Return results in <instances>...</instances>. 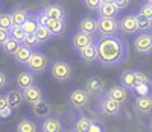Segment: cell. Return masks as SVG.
<instances>
[{"label":"cell","mask_w":152,"mask_h":132,"mask_svg":"<svg viewBox=\"0 0 152 132\" xmlns=\"http://www.w3.org/2000/svg\"><path fill=\"white\" fill-rule=\"evenodd\" d=\"M96 47H97V62L104 67H117L128 59L129 55L128 44L119 35L97 36Z\"/></svg>","instance_id":"6da1fadb"},{"label":"cell","mask_w":152,"mask_h":132,"mask_svg":"<svg viewBox=\"0 0 152 132\" xmlns=\"http://www.w3.org/2000/svg\"><path fill=\"white\" fill-rule=\"evenodd\" d=\"M119 81H120V85L123 88L128 90L129 93H135V90L138 87L151 84L148 74L145 71H138V70H126V71H122L120 76H119Z\"/></svg>","instance_id":"7a4b0ae2"},{"label":"cell","mask_w":152,"mask_h":132,"mask_svg":"<svg viewBox=\"0 0 152 132\" xmlns=\"http://www.w3.org/2000/svg\"><path fill=\"white\" fill-rule=\"evenodd\" d=\"M50 74L59 84H66L72 81L73 77V69L66 59H55L50 64Z\"/></svg>","instance_id":"3957f363"},{"label":"cell","mask_w":152,"mask_h":132,"mask_svg":"<svg viewBox=\"0 0 152 132\" xmlns=\"http://www.w3.org/2000/svg\"><path fill=\"white\" fill-rule=\"evenodd\" d=\"M97 111L105 115V117H122L125 109H123V105L116 102V100H113L107 96H100L99 99V103H97Z\"/></svg>","instance_id":"277c9868"},{"label":"cell","mask_w":152,"mask_h":132,"mask_svg":"<svg viewBox=\"0 0 152 132\" xmlns=\"http://www.w3.org/2000/svg\"><path fill=\"white\" fill-rule=\"evenodd\" d=\"M47 65H49V58L41 50H34V53L31 55L28 62L24 64V67H26V71L37 76V74H43L47 70Z\"/></svg>","instance_id":"5b68a950"},{"label":"cell","mask_w":152,"mask_h":132,"mask_svg":"<svg viewBox=\"0 0 152 132\" xmlns=\"http://www.w3.org/2000/svg\"><path fill=\"white\" fill-rule=\"evenodd\" d=\"M132 50L138 56L152 55V35L151 32H138L132 39Z\"/></svg>","instance_id":"8992f818"},{"label":"cell","mask_w":152,"mask_h":132,"mask_svg":"<svg viewBox=\"0 0 152 132\" xmlns=\"http://www.w3.org/2000/svg\"><path fill=\"white\" fill-rule=\"evenodd\" d=\"M90 100H91V96L88 94L84 88H75L67 96V103L76 111L85 109L88 105H90Z\"/></svg>","instance_id":"52a82bcc"},{"label":"cell","mask_w":152,"mask_h":132,"mask_svg":"<svg viewBox=\"0 0 152 132\" xmlns=\"http://www.w3.org/2000/svg\"><path fill=\"white\" fill-rule=\"evenodd\" d=\"M97 35L99 36H116L119 35V18L97 17Z\"/></svg>","instance_id":"ba28073f"},{"label":"cell","mask_w":152,"mask_h":132,"mask_svg":"<svg viewBox=\"0 0 152 132\" xmlns=\"http://www.w3.org/2000/svg\"><path fill=\"white\" fill-rule=\"evenodd\" d=\"M84 90L91 97H100L105 93V81L99 76H91V77L87 79Z\"/></svg>","instance_id":"9c48e42d"},{"label":"cell","mask_w":152,"mask_h":132,"mask_svg":"<svg viewBox=\"0 0 152 132\" xmlns=\"http://www.w3.org/2000/svg\"><path fill=\"white\" fill-rule=\"evenodd\" d=\"M38 131L40 132H64V125H62V120L59 117L49 115L40 122Z\"/></svg>","instance_id":"30bf717a"},{"label":"cell","mask_w":152,"mask_h":132,"mask_svg":"<svg viewBox=\"0 0 152 132\" xmlns=\"http://www.w3.org/2000/svg\"><path fill=\"white\" fill-rule=\"evenodd\" d=\"M119 29L123 35H128V36H135L138 34V26H137V20L134 14H128L119 20Z\"/></svg>","instance_id":"8fae6325"},{"label":"cell","mask_w":152,"mask_h":132,"mask_svg":"<svg viewBox=\"0 0 152 132\" xmlns=\"http://www.w3.org/2000/svg\"><path fill=\"white\" fill-rule=\"evenodd\" d=\"M104 96H107V97H110V99H113V100H116V102L123 105V103H126L129 100L131 93L126 88H123L122 85H111L104 93Z\"/></svg>","instance_id":"7c38bea8"},{"label":"cell","mask_w":152,"mask_h":132,"mask_svg":"<svg viewBox=\"0 0 152 132\" xmlns=\"http://www.w3.org/2000/svg\"><path fill=\"white\" fill-rule=\"evenodd\" d=\"M96 41V36H91V35H87L84 32H75L72 35V39H70V46L76 50V52H79L81 49L87 47V46H90Z\"/></svg>","instance_id":"4fadbf2b"},{"label":"cell","mask_w":152,"mask_h":132,"mask_svg":"<svg viewBox=\"0 0 152 132\" xmlns=\"http://www.w3.org/2000/svg\"><path fill=\"white\" fill-rule=\"evenodd\" d=\"M41 12L50 20H66V8L61 3H50L41 9Z\"/></svg>","instance_id":"5bb4252c"},{"label":"cell","mask_w":152,"mask_h":132,"mask_svg":"<svg viewBox=\"0 0 152 132\" xmlns=\"http://www.w3.org/2000/svg\"><path fill=\"white\" fill-rule=\"evenodd\" d=\"M134 109L140 115H148L152 112V94L137 96L134 99Z\"/></svg>","instance_id":"9a60e30c"},{"label":"cell","mask_w":152,"mask_h":132,"mask_svg":"<svg viewBox=\"0 0 152 132\" xmlns=\"http://www.w3.org/2000/svg\"><path fill=\"white\" fill-rule=\"evenodd\" d=\"M78 31L79 32H84L87 35H91V36H96L97 35V20L90 17V15H85L79 20L78 23Z\"/></svg>","instance_id":"2e32d148"},{"label":"cell","mask_w":152,"mask_h":132,"mask_svg":"<svg viewBox=\"0 0 152 132\" xmlns=\"http://www.w3.org/2000/svg\"><path fill=\"white\" fill-rule=\"evenodd\" d=\"M46 28L52 34L53 38H62L67 31V20H47Z\"/></svg>","instance_id":"e0dca14e"},{"label":"cell","mask_w":152,"mask_h":132,"mask_svg":"<svg viewBox=\"0 0 152 132\" xmlns=\"http://www.w3.org/2000/svg\"><path fill=\"white\" fill-rule=\"evenodd\" d=\"M21 93H23V99H24V102L29 103L31 106H32V105H35L37 102H40V100H43V99H44V93H43V90H41L40 87H38V85H32L31 88L21 91Z\"/></svg>","instance_id":"ac0fdd59"},{"label":"cell","mask_w":152,"mask_h":132,"mask_svg":"<svg viewBox=\"0 0 152 132\" xmlns=\"http://www.w3.org/2000/svg\"><path fill=\"white\" fill-rule=\"evenodd\" d=\"M32 85H35V76L29 71H21L15 76V90L18 91H24L31 88Z\"/></svg>","instance_id":"d6986e66"},{"label":"cell","mask_w":152,"mask_h":132,"mask_svg":"<svg viewBox=\"0 0 152 132\" xmlns=\"http://www.w3.org/2000/svg\"><path fill=\"white\" fill-rule=\"evenodd\" d=\"M32 114L37 118H41V120L49 115H52V103L46 99L37 102L35 105H32Z\"/></svg>","instance_id":"ffe728a7"},{"label":"cell","mask_w":152,"mask_h":132,"mask_svg":"<svg viewBox=\"0 0 152 132\" xmlns=\"http://www.w3.org/2000/svg\"><path fill=\"white\" fill-rule=\"evenodd\" d=\"M79 58L84 64H93L97 62V47H96V41L90 46H87L84 49H81L79 52Z\"/></svg>","instance_id":"44dd1931"},{"label":"cell","mask_w":152,"mask_h":132,"mask_svg":"<svg viewBox=\"0 0 152 132\" xmlns=\"http://www.w3.org/2000/svg\"><path fill=\"white\" fill-rule=\"evenodd\" d=\"M91 125V118L87 117L84 114H79L73 118V125H72V131L73 132H88Z\"/></svg>","instance_id":"7402d4cb"},{"label":"cell","mask_w":152,"mask_h":132,"mask_svg":"<svg viewBox=\"0 0 152 132\" xmlns=\"http://www.w3.org/2000/svg\"><path fill=\"white\" fill-rule=\"evenodd\" d=\"M120 9L114 5V3H102L100 8L97 9V17H104V18H117L120 14Z\"/></svg>","instance_id":"603a6c76"},{"label":"cell","mask_w":152,"mask_h":132,"mask_svg":"<svg viewBox=\"0 0 152 132\" xmlns=\"http://www.w3.org/2000/svg\"><path fill=\"white\" fill-rule=\"evenodd\" d=\"M34 53V49H31V47H28L26 44H20V47L17 49V52L14 53V61L17 62V64H26L28 62V59L31 58V55Z\"/></svg>","instance_id":"cb8c5ba5"},{"label":"cell","mask_w":152,"mask_h":132,"mask_svg":"<svg viewBox=\"0 0 152 132\" xmlns=\"http://www.w3.org/2000/svg\"><path fill=\"white\" fill-rule=\"evenodd\" d=\"M15 132H40V131H38V125L34 120L23 117L15 125Z\"/></svg>","instance_id":"d4e9b609"},{"label":"cell","mask_w":152,"mask_h":132,"mask_svg":"<svg viewBox=\"0 0 152 132\" xmlns=\"http://www.w3.org/2000/svg\"><path fill=\"white\" fill-rule=\"evenodd\" d=\"M6 99H8V105H9V108L12 109H18L24 99H23V93L18 90H11L9 93H6Z\"/></svg>","instance_id":"484cf974"},{"label":"cell","mask_w":152,"mask_h":132,"mask_svg":"<svg viewBox=\"0 0 152 132\" xmlns=\"http://www.w3.org/2000/svg\"><path fill=\"white\" fill-rule=\"evenodd\" d=\"M9 15H11L12 24H14V26H21L24 21L28 20V17L31 15V11L17 8V9H14V11H11V12H9Z\"/></svg>","instance_id":"4316f807"},{"label":"cell","mask_w":152,"mask_h":132,"mask_svg":"<svg viewBox=\"0 0 152 132\" xmlns=\"http://www.w3.org/2000/svg\"><path fill=\"white\" fill-rule=\"evenodd\" d=\"M34 35L37 36V39H38V43H40V46H43V44L49 43L50 39L53 38V36H52V34L49 32V29L46 28V26H40V24H38V28H37V31H35V34H34Z\"/></svg>","instance_id":"83f0119b"},{"label":"cell","mask_w":152,"mask_h":132,"mask_svg":"<svg viewBox=\"0 0 152 132\" xmlns=\"http://www.w3.org/2000/svg\"><path fill=\"white\" fill-rule=\"evenodd\" d=\"M135 20H137V26H138V32H148L151 29V24H152V20L148 18L146 15H143L140 11L135 12Z\"/></svg>","instance_id":"f1b7e54d"},{"label":"cell","mask_w":152,"mask_h":132,"mask_svg":"<svg viewBox=\"0 0 152 132\" xmlns=\"http://www.w3.org/2000/svg\"><path fill=\"white\" fill-rule=\"evenodd\" d=\"M21 28H23V31H24V34H26V35L35 34V31H37V28H38V23H37L35 14H32V12H31V15L28 17L26 21L21 24Z\"/></svg>","instance_id":"f546056e"},{"label":"cell","mask_w":152,"mask_h":132,"mask_svg":"<svg viewBox=\"0 0 152 132\" xmlns=\"http://www.w3.org/2000/svg\"><path fill=\"white\" fill-rule=\"evenodd\" d=\"M20 47V43H17L15 39H12V38H9L8 41L0 47V50L3 52L5 55H9V56H14V53L17 52V49Z\"/></svg>","instance_id":"4dcf8cb0"},{"label":"cell","mask_w":152,"mask_h":132,"mask_svg":"<svg viewBox=\"0 0 152 132\" xmlns=\"http://www.w3.org/2000/svg\"><path fill=\"white\" fill-rule=\"evenodd\" d=\"M9 35H11L12 39H15V41L20 43V44H23L24 38H26V34H24L21 26H12V28L9 29Z\"/></svg>","instance_id":"1f68e13d"},{"label":"cell","mask_w":152,"mask_h":132,"mask_svg":"<svg viewBox=\"0 0 152 132\" xmlns=\"http://www.w3.org/2000/svg\"><path fill=\"white\" fill-rule=\"evenodd\" d=\"M12 26H14V24H12V20H11L9 12H0V29L9 31Z\"/></svg>","instance_id":"d6a6232c"},{"label":"cell","mask_w":152,"mask_h":132,"mask_svg":"<svg viewBox=\"0 0 152 132\" xmlns=\"http://www.w3.org/2000/svg\"><path fill=\"white\" fill-rule=\"evenodd\" d=\"M23 44H26L28 47H31V49H34V50H37V47H40V43H38V39H37V36H35L34 34H32V35H26Z\"/></svg>","instance_id":"836d02e7"},{"label":"cell","mask_w":152,"mask_h":132,"mask_svg":"<svg viewBox=\"0 0 152 132\" xmlns=\"http://www.w3.org/2000/svg\"><path fill=\"white\" fill-rule=\"evenodd\" d=\"M84 5L88 11L91 12H97V9L100 8V5H102V2L100 0H84Z\"/></svg>","instance_id":"e575fe53"},{"label":"cell","mask_w":152,"mask_h":132,"mask_svg":"<svg viewBox=\"0 0 152 132\" xmlns=\"http://www.w3.org/2000/svg\"><path fill=\"white\" fill-rule=\"evenodd\" d=\"M8 85H9V77H8V73H6V70L0 69V91H3Z\"/></svg>","instance_id":"d590c367"},{"label":"cell","mask_w":152,"mask_h":132,"mask_svg":"<svg viewBox=\"0 0 152 132\" xmlns=\"http://www.w3.org/2000/svg\"><path fill=\"white\" fill-rule=\"evenodd\" d=\"M138 11H140L143 15H146L148 18L152 20V6H151V3H146V2H145V3L140 6V9H138Z\"/></svg>","instance_id":"8d00e7d4"},{"label":"cell","mask_w":152,"mask_h":132,"mask_svg":"<svg viewBox=\"0 0 152 132\" xmlns=\"http://www.w3.org/2000/svg\"><path fill=\"white\" fill-rule=\"evenodd\" d=\"M88 132H105V128L102 126V123L97 122V120H91V125H90V129Z\"/></svg>","instance_id":"74e56055"},{"label":"cell","mask_w":152,"mask_h":132,"mask_svg":"<svg viewBox=\"0 0 152 132\" xmlns=\"http://www.w3.org/2000/svg\"><path fill=\"white\" fill-rule=\"evenodd\" d=\"M11 38V35H9V31H5V29H0V47H2L8 39Z\"/></svg>","instance_id":"f35d334b"},{"label":"cell","mask_w":152,"mask_h":132,"mask_svg":"<svg viewBox=\"0 0 152 132\" xmlns=\"http://www.w3.org/2000/svg\"><path fill=\"white\" fill-rule=\"evenodd\" d=\"M129 2H131V0H116V2H114V5H116V6L122 11V9H125V8L129 6Z\"/></svg>","instance_id":"ab89813d"},{"label":"cell","mask_w":152,"mask_h":132,"mask_svg":"<svg viewBox=\"0 0 152 132\" xmlns=\"http://www.w3.org/2000/svg\"><path fill=\"white\" fill-rule=\"evenodd\" d=\"M12 111H14V109H12V108H5V109H0V118H6V117H9L11 114H12Z\"/></svg>","instance_id":"60d3db41"},{"label":"cell","mask_w":152,"mask_h":132,"mask_svg":"<svg viewBox=\"0 0 152 132\" xmlns=\"http://www.w3.org/2000/svg\"><path fill=\"white\" fill-rule=\"evenodd\" d=\"M8 99H6V94H0V109H5L8 108Z\"/></svg>","instance_id":"b9f144b4"},{"label":"cell","mask_w":152,"mask_h":132,"mask_svg":"<svg viewBox=\"0 0 152 132\" xmlns=\"http://www.w3.org/2000/svg\"><path fill=\"white\" fill-rule=\"evenodd\" d=\"M100 2H102V3H114L116 0H100Z\"/></svg>","instance_id":"7bdbcfd3"},{"label":"cell","mask_w":152,"mask_h":132,"mask_svg":"<svg viewBox=\"0 0 152 132\" xmlns=\"http://www.w3.org/2000/svg\"><path fill=\"white\" fill-rule=\"evenodd\" d=\"M149 128H151V132H152V120H151V125H149Z\"/></svg>","instance_id":"ee69618b"},{"label":"cell","mask_w":152,"mask_h":132,"mask_svg":"<svg viewBox=\"0 0 152 132\" xmlns=\"http://www.w3.org/2000/svg\"><path fill=\"white\" fill-rule=\"evenodd\" d=\"M149 32H151V35H152V24H151V29H149Z\"/></svg>","instance_id":"f6af8a7d"},{"label":"cell","mask_w":152,"mask_h":132,"mask_svg":"<svg viewBox=\"0 0 152 132\" xmlns=\"http://www.w3.org/2000/svg\"><path fill=\"white\" fill-rule=\"evenodd\" d=\"M145 2H146V3H151V2H152V0H145Z\"/></svg>","instance_id":"bcb514c9"},{"label":"cell","mask_w":152,"mask_h":132,"mask_svg":"<svg viewBox=\"0 0 152 132\" xmlns=\"http://www.w3.org/2000/svg\"><path fill=\"white\" fill-rule=\"evenodd\" d=\"M66 132H73V131H72V129H70V131H66Z\"/></svg>","instance_id":"7dc6e473"},{"label":"cell","mask_w":152,"mask_h":132,"mask_svg":"<svg viewBox=\"0 0 152 132\" xmlns=\"http://www.w3.org/2000/svg\"><path fill=\"white\" fill-rule=\"evenodd\" d=\"M151 6H152V2H151Z\"/></svg>","instance_id":"c3c4849f"},{"label":"cell","mask_w":152,"mask_h":132,"mask_svg":"<svg viewBox=\"0 0 152 132\" xmlns=\"http://www.w3.org/2000/svg\"><path fill=\"white\" fill-rule=\"evenodd\" d=\"M82 2H84V0H82Z\"/></svg>","instance_id":"681fc988"}]
</instances>
